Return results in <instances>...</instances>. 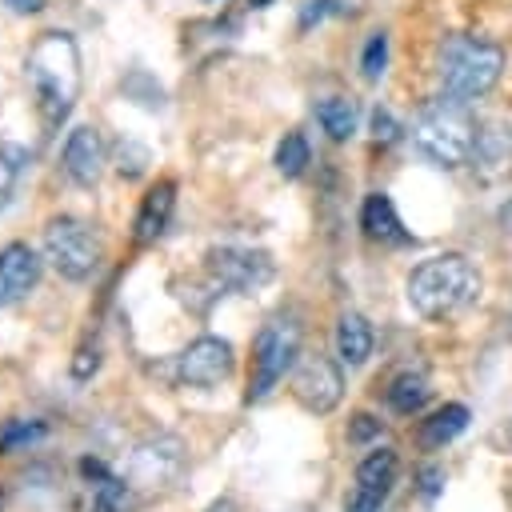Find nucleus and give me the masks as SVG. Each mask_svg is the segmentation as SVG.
<instances>
[{"instance_id":"nucleus-1","label":"nucleus","mask_w":512,"mask_h":512,"mask_svg":"<svg viewBox=\"0 0 512 512\" xmlns=\"http://www.w3.org/2000/svg\"><path fill=\"white\" fill-rule=\"evenodd\" d=\"M24 76L40 112V124L56 132L80 96V52L68 32H40L24 56Z\"/></svg>"},{"instance_id":"nucleus-2","label":"nucleus","mask_w":512,"mask_h":512,"mask_svg":"<svg viewBox=\"0 0 512 512\" xmlns=\"http://www.w3.org/2000/svg\"><path fill=\"white\" fill-rule=\"evenodd\" d=\"M476 300H480V272L460 252L428 256L408 276V304L424 320H452Z\"/></svg>"},{"instance_id":"nucleus-3","label":"nucleus","mask_w":512,"mask_h":512,"mask_svg":"<svg viewBox=\"0 0 512 512\" xmlns=\"http://www.w3.org/2000/svg\"><path fill=\"white\" fill-rule=\"evenodd\" d=\"M476 140H480V128L468 112L464 100H436L428 104L416 124H412V144L424 160H432L436 168H460L476 156Z\"/></svg>"},{"instance_id":"nucleus-4","label":"nucleus","mask_w":512,"mask_h":512,"mask_svg":"<svg viewBox=\"0 0 512 512\" xmlns=\"http://www.w3.org/2000/svg\"><path fill=\"white\" fill-rule=\"evenodd\" d=\"M504 72V48L484 36H448L440 44V88L452 100H480Z\"/></svg>"},{"instance_id":"nucleus-5","label":"nucleus","mask_w":512,"mask_h":512,"mask_svg":"<svg viewBox=\"0 0 512 512\" xmlns=\"http://www.w3.org/2000/svg\"><path fill=\"white\" fill-rule=\"evenodd\" d=\"M44 260L72 284L88 280L104 260V236L76 216H56L44 228Z\"/></svg>"},{"instance_id":"nucleus-6","label":"nucleus","mask_w":512,"mask_h":512,"mask_svg":"<svg viewBox=\"0 0 512 512\" xmlns=\"http://www.w3.org/2000/svg\"><path fill=\"white\" fill-rule=\"evenodd\" d=\"M296 356H300V328H296V320L292 316H272L256 332V340H252V376H248L244 400L248 404L252 400H264L288 376V368L296 364Z\"/></svg>"},{"instance_id":"nucleus-7","label":"nucleus","mask_w":512,"mask_h":512,"mask_svg":"<svg viewBox=\"0 0 512 512\" xmlns=\"http://www.w3.org/2000/svg\"><path fill=\"white\" fill-rule=\"evenodd\" d=\"M272 256L264 248H248V244H220L208 252V276L216 280V288L228 292H256L272 280Z\"/></svg>"},{"instance_id":"nucleus-8","label":"nucleus","mask_w":512,"mask_h":512,"mask_svg":"<svg viewBox=\"0 0 512 512\" xmlns=\"http://www.w3.org/2000/svg\"><path fill=\"white\" fill-rule=\"evenodd\" d=\"M232 364L236 356L224 336H200L172 360V376L176 384H188V388H216L220 380L232 376Z\"/></svg>"},{"instance_id":"nucleus-9","label":"nucleus","mask_w":512,"mask_h":512,"mask_svg":"<svg viewBox=\"0 0 512 512\" xmlns=\"http://www.w3.org/2000/svg\"><path fill=\"white\" fill-rule=\"evenodd\" d=\"M292 396H296V404L304 412L328 416L340 404V396H344V376H340V368L328 356H308L292 372Z\"/></svg>"},{"instance_id":"nucleus-10","label":"nucleus","mask_w":512,"mask_h":512,"mask_svg":"<svg viewBox=\"0 0 512 512\" xmlns=\"http://www.w3.org/2000/svg\"><path fill=\"white\" fill-rule=\"evenodd\" d=\"M180 468H184L180 440L176 436H156V440H148V444H140L132 452V464H128V476L124 480L140 496V488H168L180 476Z\"/></svg>"},{"instance_id":"nucleus-11","label":"nucleus","mask_w":512,"mask_h":512,"mask_svg":"<svg viewBox=\"0 0 512 512\" xmlns=\"http://www.w3.org/2000/svg\"><path fill=\"white\" fill-rule=\"evenodd\" d=\"M396 452L392 448H372L360 464H356V488L344 504V512H380V504L388 500L392 484H396Z\"/></svg>"},{"instance_id":"nucleus-12","label":"nucleus","mask_w":512,"mask_h":512,"mask_svg":"<svg viewBox=\"0 0 512 512\" xmlns=\"http://www.w3.org/2000/svg\"><path fill=\"white\" fill-rule=\"evenodd\" d=\"M60 164H64V172H68V180L76 188H96L100 176H104V164H108L100 132L92 124L72 128L68 140H64V152H60Z\"/></svg>"},{"instance_id":"nucleus-13","label":"nucleus","mask_w":512,"mask_h":512,"mask_svg":"<svg viewBox=\"0 0 512 512\" xmlns=\"http://www.w3.org/2000/svg\"><path fill=\"white\" fill-rule=\"evenodd\" d=\"M40 280V256L28 244H4L0 248V308L24 300Z\"/></svg>"},{"instance_id":"nucleus-14","label":"nucleus","mask_w":512,"mask_h":512,"mask_svg":"<svg viewBox=\"0 0 512 512\" xmlns=\"http://www.w3.org/2000/svg\"><path fill=\"white\" fill-rule=\"evenodd\" d=\"M172 208H176V184H172V180H156V184L144 192L140 212H136V220H132L136 244L160 240L164 228H168V220H172Z\"/></svg>"},{"instance_id":"nucleus-15","label":"nucleus","mask_w":512,"mask_h":512,"mask_svg":"<svg viewBox=\"0 0 512 512\" xmlns=\"http://www.w3.org/2000/svg\"><path fill=\"white\" fill-rule=\"evenodd\" d=\"M360 228L376 244H408V232L396 216V204L388 192H368L360 204Z\"/></svg>"},{"instance_id":"nucleus-16","label":"nucleus","mask_w":512,"mask_h":512,"mask_svg":"<svg viewBox=\"0 0 512 512\" xmlns=\"http://www.w3.org/2000/svg\"><path fill=\"white\" fill-rule=\"evenodd\" d=\"M372 344H376L372 324L360 312H340V320H336V356L348 368H360L372 356Z\"/></svg>"},{"instance_id":"nucleus-17","label":"nucleus","mask_w":512,"mask_h":512,"mask_svg":"<svg viewBox=\"0 0 512 512\" xmlns=\"http://www.w3.org/2000/svg\"><path fill=\"white\" fill-rule=\"evenodd\" d=\"M468 408L464 404H444V408H436L424 424H420V448L424 452H436V448H444V444H452L464 428H468Z\"/></svg>"},{"instance_id":"nucleus-18","label":"nucleus","mask_w":512,"mask_h":512,"mask_svg":"<svg viewBox=\"0 0 512 512\" xmlns=\"http://www.w3.org/2000/svg\"><path fill=\"white\" fill-rule=\"evenodd\" d=\"M428 380L420 376V372H400V376H392V384H388V392H384V400H388V408L396 412V416H416L424 404H428Z\"/></svg>"},{"instance_id":"nucleus-19","label":"nucleus","mask_w":512,"mask_h":512,"mask_svg":"<svg viewBox=\"0 0 512 512\" xmlns=\"http://www.w3.org/2000/svg\"><path fill=\"white\" fill-rule=\"evenodd\" d=\"M316 120L332 140H348L356 132V124H360V108L348 96H328V100L316 104Z\"/></svg>"},{"instance_id":"nucleus-20","label":"nucleus","mask_w":512,"mask_h":512,"mask_svg":"<svg viewBox=\"0 0 512 512\" xmlns=\"http://www.w3.org/2000/svg\"><path fill=\"white\" fill-rule=\"evenodd\" d=\"M136 500H140L136 488H132L124 476L108 472L104 480L92 484V508H88V512H132Z\"/></svg>"},{"instance_id":"nucleus-21","label":"nucleus","mask_w":512,"mask_h":512,"mask_svg":"<svg viewBox=\"0 0 512 512\" xmlns=\"http://www.w3.org/2000/svg\"><path fill=\"white\" fill-rule=\"evenodd\" d=\"M44 436H48V424H44V420H24V416L0 420V456L24 452V448L40 444Z\"/></svg>"},{"instance_id":"nucleus-22","label":"nucleus","mask_w":512,"mask_h":512,"mask_svg":"<svg viewBox=\"0 0 512 512\" xmlns=\"http://www.w3.org/2000/svg\"><path fill=\"white\" fill-rule=\"evenodd\" d=\"M24 168H28V148L16 140H0V212L12 204Z\"/></svg>"},{"instance_id":"nucleus-23","label":"nucleus","mask_w":512,"mask_h":512,"mask_svg":"<svg viewBox=\"0 0 512 512\" xmlns=\"http://www.w3.org/2000/svg\"><path fill=\"white\" fill-rule=\"evenodd\" d=\"M308 164H312V148H308V140H304L300 132H288V136L276 144V172L288 176V180H296Z\"/></svg>"},{"instance_id":"nucleus-24","label":"nucleus","mask_w":512,"mask_h":512,"mask_svg":"<svg viewBox=\"0 0 512 512\" xmlns=\"http://www.w3.org/2000/svg\"><path fill=\"white\" fill-rule=\"evenodd\" d=\"M384 64H388V32L380 28V32L368 36V44H364V52H360V72H364V80H380V76H384Z\"/></svg>"},{"instance_id":"nucleus-25","label":"nucleus","mask_w":512,"mask_h":512,"mask_svg":"<svg viewBox=\"0 0 512 512\" xmlns=\"http://www.w3.org/2000/svg\"><path fill=\"white\" fill-rule=\"evenodd\" d=\"M372 136H376L380 144H392V140L400 136V124H396V116H392L388 108H372Z\"/></svg>"},{"instance_id":"nucleus-26","label":"nucleus","mask_w":512,"mask_h":512,"mask_svg":"<svg viewBox=\"0 0 512 512\" xmlns=\"http://www.w3.org/2000/svg\"><path fill=\"white\" fill-rule=\"evenodd\" d=\"M372 436H380V420L368 416V412H356V416H352V428H348V440H352V444H364V440H372Z\"/></svg>"},{"instance_id":"nucleus-27","label":"nucleus","mask_w":512,"mask_h":512,"mask_svg":"<svg viewBox=\"0 0 512 512\" xmlns=\"http://www.w3.org/2000/svg\"><path fill=\"white\" fill-rule=\"evenodd\" d=\"M120 148L128 152V164H120V172L124 176H140L144 164H148V148H140V144H120Z\"/></svg>"},{"instance_id":"nucleus-28","label":"nucleus","mask_w":512,"mask_h":512,"mask_svg":"<svg viewBox=\"0 0 512 512\" xmlns=\"http://www.w3.org/2000/svg\"><path fill=\"white\" fill-rule=\"evenodd\" d=\"M416 480H420V492H424V496H428V500H432V496H436V492H440V480H444V472H440V468H432V464H428V468H420V476H416Z\"/></svg>"},{"instance_id":"nucleus-29","label":"nucleus","mask_w":512,"mask_h":512,"mask_svg":"<svg viewBox=\"0 0 512 512\" xmlns=\"http://www.w3.org/2000/svg\"><path fill=\"white\" fill-rule=\"evenodd\" d=\"M492 440H496V444H500V448H508V452H512V420H508V424H500V428H496V436H492Z\"/></svg>"},{"instance_id":"nucleus-30","label":"nucleus","mask_w":512,"mask_h":512,"mask_svg":"<svg viewBox=\"0 0 512 512\" xmlns=\"http://www.w3.org/2000/svg\"><path fill=\"white\" fill-rule=\"evenodd\" d=\"M8 4H12L16 12H36V8L44 4V0H8Z\"/></svg>"},{"instance_id":"nucleus-31","label":"nucleus","mask_w":512,"mask_h":512,"mask_svg":"<svg viewBox=\"0 0 512 512\" xmlns=\"http://www.w3.org/2000/svg\"><path fill=\"white\" fill-rule=\"evenodd\" d=\"M248 4H252V8H268L272 0H248Z\"/></svg>"},{"instance_id":"nucleus-32","label":"nucleus","mask_w":512,"mask_h":512,"mask_svg":"<svg viewBox=\"0 0 512 512\" xmlns=\"http://www.w3.org/2000/svg\"><path fill=\"white\" fill-rule=\"evenodd\" d=\"M0 508H4V492H0Z\"/></svg>"}]
</instances>
